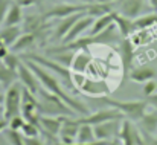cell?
I'll return each mask as SVG.
<instances>
[{"label": "cell", "mask_w": 157, "mask_h": 145, "mask_svg": "<svg viewBox=\"0 0 157 145\" xmlns=\"http://www.w3.org/2000/svg\"><path fill=\"white\" fill-rule=\"evenodd\" d=\"M29 67H31V70L35 73V76L38 78V81H40V86L41 87H44L48 92H51V93H55V95H58L59 98H63L64 99V102L73 110V112H76V113H84V115H87L89 113V108H87V105L82 102V101H78V99H75L73 96H70L66 90H64V87L59 84V81L55 78V73H51L49 70H46L43 66H40V64H37V63H34V61H31V60H23Z\"/></svg>", "instance_id": "obj_1"}, {"label": "cell", "mask_w": 157, "mask_h": 145, "mask_svg": "<svg viewBox=\"0 0 157 145\" xmlns=\"http://www.w3.org/2000/svg\"><path fill=\"white\" fill-rule=\"evenodd\" d=\"M37 98H38L40 115H46V116H72L75 113L64 102L63 98H59L55 93L48 92L44 87H40Z\"/></svg>", "instance_id": "obj_2"}, {"label": "cell", "mask_w": 157, "mask_h": 145, "mask_svg": "<svg viewBox=\"0 0 157 145\" xmlns=\"http://www.w3.org/2000/svg\"><path fill=\"white\" fill-rule=\"evenodd\" d=\"M104 104L117 108L127 119L139 122L142 119V116L147 113L148 108V102L147 101H140V99H133V101H121V99H113V98H99Z\"/></svg>", "instance_id": "obj_3"}, {"label": "cell", "mask_w": 157, "mask_h": 145, "mask_svg": "<svg viewBox=\"0 0 157 145\" xmlns=\"http://www.w3.org/2000/svg\"><path fill=\"white\" fill-rule=\"evenodd\" d=\"M21 60H31V61H34V63L43 66L44 69H48V70H51L52 73L58 75V76L66 83L67 87H73V84H72V70H70L69 67H66V66L56 63L52 58H48V57H43V55H38V53L26 52V53H23Z\"/></svg>", "instance_id": "obj_4"}, {"label": "cell", "mask_w": 157, "mask_h": 145, "mask_svg": "<svg viewBox=\"0 0 157 145\" xmlns=\"http://www.w3.org/2000/svg\"><path fill=\"white\" fill-rule=\"evenodd\" d=\"M21 96H23L21 83H15L6 89L3 99V118L6 121H9L17 115H21Z\"/></svg>", "instance_id": "obj_5"}, {"label": "cell", "mask_w": 157, "mask_h": 145, "mask_svg": "<svg viewBox=\"0 0 157 145\" xmlns=\"http://www.w3.org/2000/svg\"><path fill=\"white\" fill-rule=\"evenodd\" d=\"M117 53L121 60V67H122V81L125 83L128 80V75L133 69V63L136 58V46L133 45L131 38H122L117 46Z\"/></svg>", "instance_id": "obj_6"}, {"label": "cell", "mask_w": 157, "mask_h": 145, "mask_svg": "<svg viewBox=\"0 0 157 145\" xmlns=\"http://www.w3.org/2000/svg\"><path fill=\"white\" fill-rule=\"evenodd\" d=\"M148 8L151 9L148 0H114L113 2V9L130 18H137L145 11H148Z\"/></svg>", "instance_id": "obj_7"}, {"label": "cell", "mask_w": 157, "mask_h": 145, "mask_svg": "<svg viewBox=\"0 0 157 145\" xmlns=\"http://www.w3.org/2000/svg\"><path fill=\"white\" fill-rule=\"evenodd\" d=\"M78 90L82 95H86V96L104 98V96H108L113 89H110V86L107 84L105 80H96V78H92V76L87 75L84 83L78 87Z\"/></svg>", "instance_id": "obj_8"}, {"label": "cell", "mask_w": 157, "mask_h": 145, "mask_svg": "<svg viewBox=\"0 0 157 145\" xmlns=\"http://www.w3.org/2000/svg\"><path fill=\"white\" fill-rule=\"evenodd\" d=\"M49 20H46L41 15H37V14H29L23 18V26H25V31L23 32H31L37 37L38 41H43L46 40L48 37V28H49Z\"/></svg>", "instance_id": "obj_9"}, {"label": "cell", "mask_w": 157, "mask_h": 145, "mask_svg": "<svg viewBox=\"0 0 157 145\" xmlns=\"http://www.w3.org/2000/svg\"><path fill=\"white\" fill-rule=\"evenodd\" d=\"M86 8H87V3H58L55 5L53 8L48 9L46 12H43V17L46 20H51V18H64V17H69V15H73V14H78V12H86Z\"/></svg>", "instance_id": "obj_10"}, {"label": "cell", "mask_w": 157, "mask_h": 145, "mask_svg": "<svg viewBox=\"0 0 157 145\" xmlns=\"http://www.w3.org/2000/svg\"><path fill=\"white\" fill-rule=\"evenodd\" d=\"M113 119H125V116L114 107H108V108H102V110H98L95 113H90L89 116L86 118H81L78 119L79 124H89V125H99L102 122L107 121H113Z\"/></svg>", "instance_id": "obj_11"}, {"label": "cell", "mask_w": 157, "mask_h": 145, "mask_svg": "<svg viewBox=\"0 0 157 145\" xmlns=\"http://www.w3.org/2000/svg\"><path fill=\"white\" fill-rule=\"evenodd\" d=\"M122 121L124 119H113V121H107L99 125H95V136L98 141H113L114 138H119L121 128H122Z\"/></svg>", "instance_id": "obj_12"}, {"label": "cell", "mask_w": 157, "mask_h": 145, "mask_svg": "<svg viewBox=\"0 0 157 145\" xmlns=\"http://www.w3.org/2000/svg\"><path fill=\"white\" fill-rule=\"evenodd\" d=\"M119 139L122 141L124 145H147L140 130L137 127H134L130 119L122 121V128H121V133H119Z\"/></svg>", "instance_id": "obj_13"}, {"label": "cell", "mask_w": 157, "mask_h": 145, "mask_svg": "<svg viewBox=\"0 0 157 145\" xmlns=\"http://www.w3.org/2000/svg\"><path fill=\"white\" fill-rule=\"evenodd\" d=\"M81 124L78 122V119H72L70 116H64L63 118V124H61V130H59V144L63 145H72L76 142V135L79 130Z\"/></svg>", "instance_id": "obj_14"}, {"label": "cell", "mask_w": 157, "mask_h": 145, "mask_svg": "<svg viewBox=\"0 0 157 145\" xmlns=\"http://www.w3.org/2000/svg\"><path fill=\"white\" fill-rule=\"evenodd\" d=\"M93 22H95V18H93V17H90V15L84 14V15H82L81 18H78V20H76V23L72 26V29L69 31V34L63 38L61 45L72 43V41L78 40L79 37H82V34H84L86 31H90V28H92Z\"/></svg>", "instance_id": "obj_15"}, {"label": "cell", "mask_w": 157, "mask_h": 145, "mask_svg": "<svg viewBox=\"0 0 157 145\" xmlns=\"http://www.w3.org/2000/svg\"><path fill=\"white\" fill-rule=\"evenodd\" d=\"M17 72H18V81L21 83V86H23L25 89H28L31 93L37 95L41 86H40V81H38V78L35 76V73L31 70V67L23 61V63L20 64V67H18Z\"/></svg>", "instance_id": "obj_16"}, {"label": "cell", "mask_w": 157, "mask_h": 145, "mask_svg": "<svg viewBox=\"0 0 157 145\" xmlns=\"http://www.w3.org/2000/svg\"><path fill=\"white\" fill-rule=\"evenodd\" d=\"M63 118L64 116H46V115H40V118H38V127L43 131V135H46L49 138H56L59 135V130H61Z\"/></svg>", "instance_id": "obj_17"}, {"label": "cell", "mask_w": 157, "mask_h": 145, "mask_svg": "<svg viewBox=\"0 0 157 145\" xmlns=\"http://www.w3.org/2000/svg\"><path fill=\"white\" fill-rule=\"evenodd\" d=\"M86 12H78V14H73V15H69V17H64L59 20V23L53 28V34L52 38L53 40H58V41H63V38L69 34V31L72 29V26L76 23L78 18H81Z\"/></svg>", "instance_id": "obj_18"}, {"label": "cell", "mask_w": 157, "mask_h": 145, "mask_svg": "<svg viewBox=\"0 0 157 145\" xmlns=\"http://www.w3.org/2000/svg\"><path fill=\"white\" fill-rule=\"evenodd\" d=\"M114 25L121 34L122 38H128L131 37L134 32H136V26H134V18H130V17H125L119 12H116V17H114Z\"/></svg>", "instance_id": "obj_19"}, {"label": "cell", "mask_w": 157, "mask_h": 145, "mask_svg": "<svg viewBox=\"0 0 157 145\" xmlns=\"http://www.w3.org/2000/svg\"><path fill=\"white\" fill-rule=\"evenodd\" d=\"M35 43H38V40H37V37H35L34 34H31V32H23V34L18 37V40L9 49H11L12 52H15V53L20 55V53H26L31 48H34Z\"/></svg>", "instance_id": "obj_20"}, {"label": "cell", "mask_w": 157, "mask_h": 145, "mask_svg": "<svg viewBox=\"0 0 157 145\" xmlns=\"http://www.w3.org/2000/svg\"><path fill=\"white\" fill-rule=\"evenodd\" d=\"M157 75L156 69L150 67V66H140V67H133L130 75H128V80L134 81V83H147L150 80H154Z\"/></svg>", "instance_id": "obj_21"}, {"label": "cell", "mask_w": 157, "mask_h": 145, "mask_svg": "<svg viewBox=\"0 0 157 145\" xmlns=\"http://www.w3.org/2000/svg\"><path fill=\"white\" fill-rule=\"evenodd\" d=\"M90 63H92V57L87 50L75 52V57H73L72 64H70V70L78 72V73H87V69H89Z\"/></svg>", "instance_id": "obj_22"}, {"label": "cell", "mask_w": 157, "mask_h": 145, "mask_svg": "<svg viewBox=\"0 0 157 145\" xmlns=\"http://www.w3.org/2000/svg\"><path fill=\"white\" fill-rule=\"evenodd\" d=\"M139 130L144 133H150V135H157V110H151L142 116V119L139 121Z\"/></svg>", "instance_id": "obj_23"}, {"label": "cell", "mask_w": 157, "mask_h": 145, "mask_svg": "<svg viewBox=\"0 0 157 145\" xmlns=\"http://www.w3.org/2000/svg\"><path fill=\"white\" fill-rule=\"evenodd\" d=\"M114 17H116V11H111L108 14H104V15L95 18V22H93V25L89 31V35H96V34L105 31L108 26H111L114 23Z\"/></svg>", "instance_id": "obj_24"}, {"label": "cell", "mask_w": 157, "mask_h": 145, "mask_svg": "<svg viewBox=\"0 0 157 145\" xmlns=\"http://www.w3.org/2000/svg\"><path fill=\"white\" fill-rule=\"evenodd\" d=\"M21 34H23V29L20 28V25H17V26H2L0 28V37L3 40V45L8 46V48H11L18 40V37Z\"/></svg>", "instance_id": "obj_25"}, {"label": "cell", "mask_w": 157, "mask_h": 145, "mask_svg": "<svg viewBox=\"0 0 157 145\" xmlns=\"http://www.w3.org/2000/svg\"><path fill=\"white\" fill-rule=\"evenodd\" d=\"M23 8L17 3H11L9 8H8V12H6V17H5V22H3V26H17L23 22Z\"/></svg>", "instance_id": "obj_26"}, {"label": "cell", "mask_w": 157, "mask_h": 145, "mask_svg": "<svg viewBox=\"0 0 157 145\" xmlns=\"http://www.w3.org/2000/svg\"><path fill=\"white\" fill-rule=\"evenodd\" d=\"M114 11L113 9V3H98V2H92V3H87V8H86V14L93 17V18H98L104 14H108Z\"/></svg>", "instance_id": "obj_27"}, {"label": "cell", "mask_w": 157, "mask_h": 145, "mask_svg": "<svg viewBox=\"0 0 157 145\" xmlns=\"http://www.w3.org/2000/svg\"><path fill=\"white\" fill-rule=\"evenodd\" d=\"M17 80H18V72H15V70L6 67V66L0 61V84H2L5 89H8V87H11L12 84H15Z\"/></svg>", "instance_id": "obj_28"}, {"label": "cell", "mask_w": 157, "mask_h": 145, "mask_svg": "<svg viewBox=\"0 0 157 145\" xmlns=\"http://www.w3.org/2000/svg\"><path fill=\"white\" fill-rule=\"evenodd\" d=\"M107 73H108V66H105L102 61L92 58V63L87 69V75L92 76V78H96V80H104Z\"/></svg>", "instance_id": "obj_29"}, {"label": "cell", "mask_w": 157, "mask_h": 145, "mask_svg": "<svg viewBox=\"0 0 157 145\" xmlns=\"http://www.w3.org/2000/svg\"><path fill=\"white\" fill-rule=\"evenodd\" d=\"M93 141H98L96 136H95L93 125L81 124V127L78 130V135H76V142H79V144H89V142H93Z\"/></svg>", "instance_id": "obj_30"}, {"label": "cell", "mask_w": 157, "mask_h": 145, "mask_svg": "<svg viewBox=\"0 0 157 145\" xmlns=\"http://www.w3.org/2000/svg\"><path fill=\"white\" fill-rule=\"evenodd\" d=\"M154 25H157V12H151V14H142L137 18H134V26L136 31L139 29H150Z\"/></svg>", "instance_id": "obj_31"}, {"label": "cell", "mask_w": 157, "mask_h": 145, "mask_svg": "<svg viewBox=\"0 0 157 145\" xmlns=\"http://www.w3.org/2000/svg\"><path fill=\"white\" fill-rule=\"evenodd\" d=\"M3 135H5L6 141L9 142V145H25L26 138L20 130H12V128L8 127V128H5Z\"/></svg>", "instance_id": "obj_32"}, {"label": "cell", "mask_w": 157, "mask_h": 145, "mask_svg": "<svg viewBox=\"0 0 157 145\" xmlns=\"http://www.w3.org/2000/svg\"><path fill=\"white\" fill-rule=\"evenodd\" d=\"M2 63L6 66V67H9V69H12V70H18V67H20V64L23 63V60H21V57L18 55V53H15V52H9L3 60H2Z\"/></svg>", "instance_id": "obj_33"}, {"label": "cell", "mask_w": 157, "mask_h": 145, "mask_svg": "<svg viewBox=\"0 0 157 145\" xmlns=\"http://www.w3.org/2000/svg\"><path fill=\"white\" fill-rule=\"evenodd\" d=\"M131 41H133V45L137 48V46H140V45H147L150 40H151V37H150V34H148V29H139V31H136L131 37Z\"/></svg>", "instance_id": "obj_34"}, {"label": "cell", "mask_w": 157, "mask_h": 145, "mask_svg": "<svg viewBox=\"0 0 157 145\" xmlns=\"http://www.w3.org/2000/svg\"><path fill=\"white\" fill-rule=\"evenodd\" d=\"M23 135H25V138H38V135H40V127H38V124H34V122H25L23 124V127H21V130H20Z\"/></svg>", "instance_id": "obj_35"}, {"label": "cell", "mask_w": 157, "mask_h": 145, "mask_svg": "<svg viewBox=\"0 0 157 145\" xmlns=\"http://www.w3.org/2000/svg\"><path fill=\"white\" fill-rule=\"evenodd\" d=\"M25 122H26V119L21 115H17V116H14V118H11L8 121V127L12 128V130H21V127H23Z\"/></svg>", "instance_id": "obj_36"}, {"label": "cell", "mask_w": 157, "mask_h": 145, "mask_svg": "<svg viewBox=\"0 0 157 145\" xmlns=\"http://www.w3.org/2000/svg\"><path fill=\"white\" fill-rule=\"evenodd\" d=\"M156 89H157V83L154 81V80H150V81L144 83V89H142V92H144V95H145V98H147V96H151L153 93H156Z\"/></svg>", "instance_id": "obj_37"}, {"label": "cell", "mask_w": 157, "mask_h": 145, "mask_svg": "<svg viewBox=\"0 0 157 145\" xmlns=\"http://www.w3.org/2000/svg\"><path fill=\"white\" fill-rule=\"evenodd\" d=\"M11 3L12 0H0V28L3 26V22H5V17H6V12Z\"/></svg>", "instance_id": "obj_38"}, {"label": "cell", "mask_w": 157, "mask_h": 145, "mask_svg": "<svg viewBox=\"0 0 157 145\" xmlns=\"http://www.w3.org/2000/svg\"><path fill=\"white\" fill-rule=\"evenodd\" d=\"M14 3L20 5L21 8H29V6H34V5H38L41 0H12Z\"/></svg>", "instance_id": "obj_39"}, {"label": "cell", "mask_w": 157, "mask_h": 145, "mask_svg": "<svg viewBox=\"0 0 157 145\" xmlns=\"http://www.w3.org/2000/svg\"><path fill=\"white\" fill-rule=\"evenodd\" d=\"M140 133H142V136H144L147 145H157V136L150 135V133H144V131H140Z\"/></svg>", "instance_id": "obj_40"}, {"label": "cell", "mask_w": 157, "mask_h": 145, "mask_svg": "<svg viewBox=\"0 0 157 145\" xmlns=\"http://www.w3.org/2000/svg\"><path fill=\"white\" fill-rule=\"evenodd\" d=\"M145 101L148 102V105H151L153 108H156L157 110V93H153L151 96H147L145 98Z\"/></svg>", "instance_id": "obj_41"}, {"label": "cell", "mask_w": 157, "mask_h": 145, "mask_svg": "<svg viewBox=\"0 0 157 145\" xmlns=\"http://www.w3.org/2000/svg\"><path fill=\"white\" fill-rule=\"evenodd\" d=\"M25 145H43V142L38 138H26Z\"/></svg>", "instance_id": "obj_42"}, {"label": "cell", "mask_w": 157, "mask_h": 145, "mask_svg": "<svg viewBox=\"0 0 157 145\" xmlns=\"http://www.w3.org/2000/svg\"><path fill=\"white\" fill-rule=\"evenodd\" d=\"M110 142L107 141H93V142H89V144H79V142H75L72 145H108ZM55 145H63V144H55Z\"/></svg>", "instance_id": "obj_43"}, {"label": "cell", "mask_w": 157, "mask_h": 145, "mask_svg": "<svg viewBox=\"0 0 157 145\" xmlns=\"http://www.w3.org/2000/svg\"><path fill=\"white\" fill-rule=\"evenodd\" d=\"M9 52H11V50H9V48L3 45V46L0 48V61H2V60H3V58H5L8 53H9Z\"/></svg>", "instance_id": "obj_44"}, {"label": "cell", "mask_w": 157, "mask_h": 145, "mask_svg": "<svg viewBox=\"0 0 157 145\" xmlns=\"http://www.w3.org/2000/svg\"><path fill=\"white\" fill-rule=\"evenodd\" d=\"M5 128H8V121L5 118H0V133H3Z\"/></svg>", "instance_id": "obj_45"}, {"label": "cell", "mask_w": 157, "mask_h": 145, "mask_svg": "<svg viewBox=\"0 0 157 145\" xmlns=\"http://www.w3.org/2000/svg\"><path fill=\"white\" fill-rule=\"evenodd\" d=\"M63 2H66V3H92L95 0H63Z\"/></svg>", "instance_id": "obj_46"}, {"label": "cell", "mask_w": 157, "mask_h": 145, "mask_svg": "<svg viewBox=\"0 0 157 145\" xmlns=\"http://www.w3.org/2000/svg\"><path fill=\"white\" fill-rule=\"evenodd\" d=\"M148 3H150V6H151V9L157 12V0H148Z\"/></svg>", "instance_id": "obj_47"}, {"label": "cell", "mask_w": 157, "mask_h": 145, "mask_svg": "<svg viewBox=\"0 0 157 145\" xmlns=\"http://www.w3.org/2000/svg\"><path fill=\"white\" fill-rule=\"evenodd\" d=\"M108 145H124V144H122V141H121L119 138H114L113 141H110V144Z\"/></svg>", "instance_id": "obj_48"}, {"label": "cell", "mask_w": 157, "mask_h": 145, "mask_svg": "<svg viewBox=\"0 0 157 145\" xmlns=\"http://www.w3.org/2000/svg\"><path fill=\"white\" fill-rule=\"evenodd\" d=\"M95 2H98V3H113L114 0H95Z\"/></svg>", "instance_id": "obj_49"}, {"label": "cell", "mask_w": 157, "mask_h": 145, "mask_svg": "<svg viewBox=\"0 0 157 145\" xmlns=\"http://www.w3.org/2000/svg\"><path fill=\"white\" fill-rule=\"evenodd\" d=\"M0 118H3V104H0Z\"/></svg>", "instance_id": "obj_50"}, {"label": "cell", "mask_w": 157, "mask_h": 145, "mask_svg": "<svg viewBox=\"0 0 157 145\" xmlns=\"http://www.w3.org/2000/svg\"><path fill=\"white\" fill-rule=\"evenodd\" d=\"M3 99H5V95L0 93V104H3Z\"/></svg>", "instance_id": "obj_51"}, {"label": "cell", "mask_w": 157, "mask_h": 145, "mask_svg": "<svg viewBox=\"0 0 157 145\" xmlns=\"http://www.w3.org/2000/svg\"><path fill=\"white\" fill-rule=\"evenodd\" d=\"M3 46V40H2V37H0V48Z\"/></svg>", "instance_id": "obj_52"}]
</instances>
